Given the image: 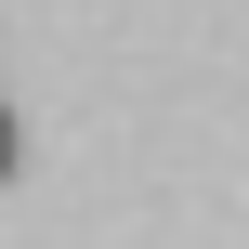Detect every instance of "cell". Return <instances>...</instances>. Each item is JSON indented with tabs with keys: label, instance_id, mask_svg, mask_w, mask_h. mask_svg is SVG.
<instances>
[{
	"label": "cell",
	"instance_id": "obj_1",
	"mask_svg": "<svg viewBox=\"0 0 249 249\" xmlns=\"http://www.w3.org/2000/svg\"><path fill=\"white\" fill-rule=\"evenodd\" d=\"M13 158H26V118H13V105H0V171H13Z\"/></svg>",
	"mask_w": 249,
	"mask_h": 249
}]
</instances>
